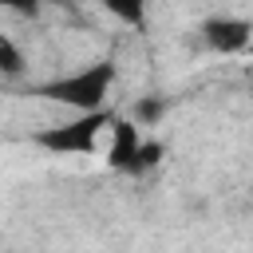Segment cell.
Masks as SVG:
<instances>
[{
	"label": "cell",
	"mask_w": 253,
	"mask_h": 253,
	"mask_svg": "<svg viewBox=\"0 0 253 253\" xmlns=\"http://www.w3.org/2000/svg\"><path fill=\"white\" fill-rule=\"evenodd\" d=\"M115 79H119V67L111 59H95V63H83L79 71H67V75H55V79L40 83L36 95L71 107L75 115H91V111H107Z\"/></svg>",
	"instance_id": "1"
},
{
	"label": "cell",
	"mask_w": 253,
	"mask_h": 253,
	"mask_svg": "<svg viewBox=\"0 0 253 253\" xmlns=\"http://www.w3.org/2000/svg\"><path fill=\"white\" fill-rule=\"evenodd\" d=\"M119 111H91V115H75L67 123H51L43 130L32 134V146L47 150V154H99L103 150V138L111 130Z\"/></svg>",
	"instance_id": "2"
},
{
	"label": "cell",
	"mask_w": 253,
	"mask_h": 253,
	"mask_svg": "<svg viewBox=\"0 0 253 253\" xmlns=\"http://www.w3.org/2000/svg\"><path fill=\"white\" fill-rule=\"evenodd\" d=\"M142 130L126 119V115H115V123H111V130H107V138H103V162H107V170H119V174H134V166H138V154H142Z\"/></svg>",
	"instance_id": "3"
},
{
	"label": "cell",
	"mask_w": 253,
	"mask_h": 253,
	"mask_svg": "<svg viewBox=\"0 0 253 253\" xmlns=\"http://www.w3.org/2000/svg\"><path fill=\"white\" fill-rule=\"evenodd\" d=\"M202 40L217 55H241L249 47V40H253V24L245 16H225L221 12V16H210L202 24Z\"/></svg>",
	"instance_id": "4"
},
{
	"label": "cell",
	"mask_w": 253,
	"mask_h": 253,
	"mask_svg": "<svg viewBox=\"0 0 253 253\" xmlns=\"http://www.w3.org/2000/svg\"><path fill=\"white\" fill-rule=\"evenodd\" d=\"M28 71V55H24V47L8 36V32H0V75L4 79H20Z\"/></svg>",
	"instance_id": "5"
},
{
	"label": "cell",
	"mask_w": 253,
	"mask_h": 253,
	"mask_svg": "<svg viewBox=\"0 0 253 253\" xmlns=\"http://www.w3.org/2000/svg\"><path fill=\"white\" fill-rule=\"evenodd\" d=\"M162 115H166V99H158V95H142V99L130 103V115H126V119L142 130V126H158Z\"/></svg>",
	"instance_id": "6"
},
{
	"label": "cell",
	"mask_w": 253,
	"mask_h": 253,
	"mask_svg": "<svg viewBox=\"0 0 253 253\" xmlns=\"http://www.w3.org/2000/svg\"><path fill=\"white\" fill-rule=\"evenodd\" d=\"M103 12H111L115 20H123L130 28H142L146 24V8L142 4H103Z\"/></svg>",
	"instance_id": "7"
},
{
	"label": "cell",
	"mask_w": 253,
	"mask_h": 253,
	"mask_svg": "<svg viewBox=\"0 0 253 253\" xmlns=\"http://www.w3.org/2000/svg\"><path fill=\"white\" fill-rule=\"evenodd\" d=\"M162 154H166V146L154 138V142H142V154H138V166H134V174H146V170H154L158 162H162Z\"/></svg>",
	"instance_id": "8"
}]
</instances>
